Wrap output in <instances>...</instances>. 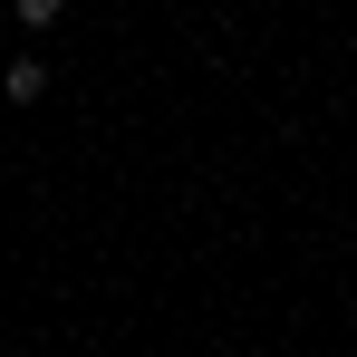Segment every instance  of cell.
Returning <instances> with one entry per match:
<instances>
[{"label": "cell", "mask_w": 357, "mask_h": 357, "mask_svg": "<svg viewBox=\"0 0 357 357\" xmlns=\"http://www.w3.org/2000/svg\"><path fill=\"white\" fill-rule=\"evenodd\" d=\"M10 10H20V29H49V20H59L68 0H10Z\"/></svg>", "instance_id": "7a4b0ae2"}, {"label": "cell", "mask_w": 357, "mask_h": 357, "mask_svg": "<svg viewBox=\"0 0 357 357\" xmlns=\"http://www.w3.org/2000/svg\"><path fill=\"white\" fill-rule=\"evenodd\" d=\"M0 87H10V107H39V97H49V68H39V59H10Z\"/></svg>", "instance_id": "6da1fadb"}]
</instances>
